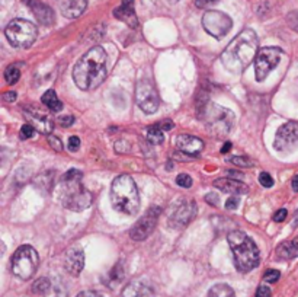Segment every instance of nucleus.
<instances>
[{
    "mask_svg": "<svg viewBox=\"0 0 298 297\" xmlns=\"http://www.w3.org/2000/svg\"><path fill=\"white\" fill-rule=\"evenodd\" d=\"M259 40L255 31L243 29L223 51L221 63L231 73H242L258 56Z\"/></svg>",
    "mask_w": 298,
    "mask_h": 297,
    "instance_id": "f257e3e1",
    "label": "nucleus"
},
{
    "mask_svg": "<svg viewBox=\"0 0 298 297\" xmlns=\"http://www.w3.org/2000/svg\"><path fill=\"white\" fill-rule=\"evenodd\" d=\"M106 78V53L102 47L91 48L74 66L73 79L79 89L93 91Z\"/></svg>",
    "mask_w": 298,
    "mask_h": 297,
    "instance_id": "f03ea898",
    "label": "nucleus"
},
{
    "mask_svg": "<svg viewBox=\"0 0 298 297\" xmlns=\"http://www.w3.org/2000/svg\"><path fill=\"white\" fill-rule=\"evenodd\" d=\"M83 174L77 169L67 171L60 179V201L72 211H82L92 205L93 196L85 188Z\"/></svg>",
    "mask_w": 298,
    "mask_h": 297,
    "instance_id": "7ed1b4c3",
    "label": "nucleus"
},
{
    "mask_svg": "<svg viewBox=\"0 0 298 297\" xmlns=\"http://www.w3.org/2000/svg\"><path fill=\"white\" fill-rule=\"evenodd\" d=\"M227 242L233 251L236 268L240 273H249L255 270L261 262V254L256 243L243 232L234 230L228 233Z\"/></svg>",
    "mask_w": 298,
    "mask_h": 297,
    "instance_id": "20e7f679",
    "label": "nucleus"
},
{
    "mask_svg": "<svg viewBox=\"0 0 298 297\" xmlns=\"http://www.w3.org/2000/svg\"><path fill=\"white\" fill-rule=\"evenodd\" d=\"M112 205L122 214L134 216L140 208V196L134 179L130 175H119L111 187Z\"/></svg>",
    "mask_w": 298,
    "mask_h": 297,
    "instance_id": "39448f33",
    "label": "nucleus"
},
{
    "mask_svg": "<svg viewBox=\"0 0 298 297\" xmlns=\"http://www.w3.org/2000/svg\"><path fill=\"white\" fill-rule=\"evenodd\" d=\"M199 118L204 121L208 131L217 137L225 136L233 124H234V114L223 106H218L215 103H205L199 111Z\"/></svg>",
    "mask_w": 298,
    "mask_h": 297,
    "instance_id": "423d86ee",
    "label": "nucleus"
},
{
    "mask_svg": "<svg viewBox=\"0 0 298 297\" xmlns=\"http://www.w3.org/2000/svg\"><path fill=\"white\" fill-rule=\"evenodd\" d=\"M10 265H12V273L18 278L29 280L31 277H34L39 265L38 252L29 245H23L15 251Z\"/></svg>",
    "mask_w": 298,
    "mask_h": 297,
    "instance_id": "0eeeda50",
    "label": "nucleus"
},
{
    "mask_svg": "<svg viewBox=\"0 0 298 297\" xmlns=\"http://www.w3.org/2000/svg\"><path fill=\"white\" fill-rule=\"evenodd\" d=\"M37 26L26 19H13L4 29L7 41L16 48H28L37 40Z\"/></svg>",
    "mask_w": 298,
    "mask_h": 297,
    "instance_id": "6e6552de",
    "label": "nucleus"
},
{
    "mask_svg": "<svg viewBox=\"0 0 298 297\" xmlns=\"http://www.w3.org/2000/svg\"><path fill=\"white\" fill-rule=\"evenodd\" d=\"M282 57V50L278 47L262 48L255 59V76L258 82H263L269 73L278 66Z\"/></svg>",
    "mask_w": 298,
    "mask_h": 297,
    "instance_id": "1a4fd4ad",
    "label": "nucleus"
},
{
    "mask_svg": "<svg viewBox=\"0 0 298 297\" xmlns=\"http://www.w3.org/2000/svg\"><path fill=\"white\" fill-rule=\"evenodd\" d=\"M202 26L209 35L220 40L230 32V29L233 26V20L228 15H225L223 12L208 10L202 16Z\"/></svg>",
    "mask_w": 298,
    "mask_h": 297,
    "instance_id": "9d476101",
    "label": "nucleus"
},
{
    "mask_svg": "<svg viewBox=\"0 0 298 297\" xmlns=\"http://www.w3.org/2000/svg\"><path fill=\"white\" fill-rule=\"evenodd\" d=\"M135 100L137 105L146 112V114H153L159 108V94L154 88V85L150 80H140L135 88Z\"/></svg>",
    "mask_w": 298,
    "mask_h": 297,
    "instance_id": "9b49d317",
    "label": "nucleus"
},
{
    "mask_svg": "<svg viewBox=\"0 0 298 297\" xmlns=\"http://www.w3.org/2000/svg\"><path fill=\"white\" fill-rule=\"evenodd\" d=\"M298 146V122L290 121L279 127L277 131L274 147L278 152H291Z\"/></svg>",
    "mask_w": 298,
    "mask_h": 297,
    "instance_id": "f8f14e48",
    "label": "nucleus"
},
{
    "mask_svg": "<svg viewBox=\"0 0 298 297\" xmlns=\"http://www.w3.org/2000/svg\"><path fill=\"white\" fill-rule=\"evenodd\" d=\"M159 216H160V208L159 207H151L131 229L130 232V236L134 239V240H144L147 239L151 232L154 230L156 224H157V220H159Z\"/></svg>",
    "mask_w": 298,
    "mask_h": 297,
    "instance_id": "ddd939ff",
    "label": "nucleus"
},
{
    "mask_svg": "<svg viewBox=\"0 0 298 297\" xmlns=\"http://www.w3.org/2000/svg\"><path fill=\"white\" fill-rule=\"evenodd\" d=\"M195 216H197V205H195V202L194 201H184L181 205H178V208L172 214L169 224L172 227H175V229H182Z\"/></svg>",
    "mask_w": 298,
    "mask_h": 297,
    "instance_id": "4468645a",
    "label": "nucleus"
},
{
    "mask_svg": "<svg viewBox=\"0 0 298 297\" xmlns=\"http://www.w3.org/2000/svg\"><path fill=\"white\" fill-rule=\"evenodd\" d=\"M23 115H25L28 124H31L37 131H39V133H42L45 136L51 134V131L54 128V122L47 114H44L41 111H34V109L26 108L23 111Z\"/></svg>",
    "mask_w": 298,
    "mask_h": 297,
    "instance_id": "2eb2a0df",
    "label": "nucleus"
},
{
    "mask_svg": "<svg viewBox=\"0 0 298 297\" xmlns=\"http://www.w3.org/2000/svg\"><path fill=\"white\" fill-rule=\"evenodd\" d=\"M64 268L73 277L80 276L85 268V252L80 246H73L67 251L64 258Z\"/></svg>",
    "mask_w": 298,
    "mask_h": 297,
    "instance_id": "dca6fc26",
    "label": "nucleus"
},
{
    "mask_svg": "<svg viewBox=\"0 0 298 297\" xmlns=\"http://www.w3.org/2000/svg\"><path fill=\"white\" fill-rule=\"evenodd\" d=\"M176 147L181 152L195 158L199 152L204 149V141L198 137H195V136H191V134H181L176 139Z\"/></svg>",
    "mask_w": 298,
    "mask_h": 297,
    "instance_id": "f3484780",
    "label": "nucleus"
},
{
    "mask_svg": "<svg viewBox=\"0 0 298 297\" xmlns=\"http://www.w3.org/2000/svg\"><path fill=\"white\" fill-rule=\"evenodd\" d=\"M113 16L131 28H135L138 25V19L134 10V0H121V4L113 10Z\"/></svg>",
    "mask_w": 298,
    "mask_h": 297,
    "instance_id": "a211bd4d",
    "label": "nucleus"
},
{
    "mask_svg": "<svg viewBox=\"0 0 298 297\" xmlns=\"http://www.w3.org/2000/svg\"><path fill=\"white\" fill-rule=\"evenodd\" d=\"M122 297H154V290L144 280H132L122 290Z\"/></svg>",
    "mask_w": 298,
    "mask_h": 297,
    "instance_id": "6ab92c4d",
    "label": "nucleus"
},
{
    "mask_svg": "<svg viewBox=\"0 0 298 297\" xmlns=\"http://www.w3.org/2000/svg\"><path fill=\"white\" fill-rule=\"evenodd\" d=\"M28 4H29V7H31V10H32V13H34V16L38 19L39 23L48 25V26L54 23L56 16H54V12H53V9H51L50 6H47V4H44L42 1H38V0H31Z\"/></svg>",
    "mask_w": 298,
    "mask_h": 297,
    "instance_id": "aec40b11",
    "label": "nucleus"
},
{
    "mask_svg": "<svg viewBox=\"0 0 298 297\" xmlns=\"http://www.w3.org/2000/svg\"><path fill=\"white\" fill-rule=\"evenodd\" d=\"M214 187L221 190L223 193H228L233 196H243L249 193L247 185H244L240 181L231 179V178H221V179H215L214 181Z\"/></svg>",
    "mask_w": 298,
    "mask_h": 297,
    "instance_id": "412c9836",
    "label": "nucleus"
},
{
    "mask_svg": "<svg viewBox=\"0 0 298 297\" xmlns=\"http://www.w3.org/2000/svg\"><path fill=\"white\" fill-rule=\"evenodd\" d=\"M61 13L69 19L79 18L88 7V0H58Z\"/></svg>",
    "mask_w": 298,
    "mask_h": 297,
    "instance_id": "4be33fe9",
    "label": "nucleus"
},
{
    "mask_svg": "<svg viewBox=\"0 0 298 297\" xmlns=\"http://www.w3.org/2000/svg\"><path fill=\"white\" fill-rule=\"evenodd\" d=\"M277 252H278V257L282 259H293L298 257V239H294L291 242H284Z\"/></svg>",
    "mask_w": 298,
    "mask_h": 297,
    "instance_id": "5701e85b",
    "label": "nucleus"
},
{
    "mask_svg": "<svg viewBox=\"0 0 298 297\" xmlns=\"http://www.w3.org/2000/svg\"><path fill=\"white\" fill-rule=\"evenodd\" d=\"M41 100H42V103H44L48 109H51L53 112H60V111L63 109V102L58 99L57 94H56L53 89L47 91V92L42 95Z\"/></svg>",
    "mask_w": 298,
    "mask_h": 297,
    "instance_id": "b1692460",
    "label": "nucleus"
},
{
    "mask_svg": "<svg viewBox=\"0 0 298 297\" xmlns=\"http://www.w3.org/2000/svg\"><path fill=\"white\" fill-rule=\"evenodd\" d=\"M147 139L151 144H162L165 141V133L159 124H153L147 128Z\"/></svg>",
    "mask_w": 298,
    "mask_h": 297,
    "instance_id": "393cba45",
    "label": "nucleus"
},
{
    "mask_svg": "<svg viewBox=\"0 0 298 297\" xmlns=\"http://www.w3.org/2000/svg\"><path fill=\"white\" fill-rule=\"evenodd\" d=\"M208 297H236L234 290L227 284H215L209 289Z\"/></svg>",
    "mask_w": 298,
    "mask_h": 297,
    "instance_id": "a878e982",
    "label": "nucleus"
},
{
    "mask_svg": "<svg viewBox=\"0 0 298 297\" xmlns=\"http://www.w3.org/2000/svg\"><path fill=\"white\" fill-rule=\"evenodd\" d=\"M44 297H67V290L60 280H51V286Z\"/></svg>",
    "mask_w": 298,
    "mask_h": 297,
    "instance_id": "bb28decb",
    "label": "nucleus"
},
{
    "mask_svg": "<svg viewBox=\"0 0 298 297\" xmlns=\"http://www.w3.org/2000/svg\"><path fill=\"white\" fill-rule=\"evenodd\" d=\"M19 79H20V70H19L18 66L13 64V66L6 67V70H4V80H6L7 85H15Z\"/></svg>",
    "mask_w": 298,
    "mask_h": 297,
    "instance_id": "cd10ccee",
    "label": "nucleus"
},
{
    "mask_svg": "<svg viewBox=\"0 0 298 297\" xmlns=\"http://www.w3.org/2000/svg\"><path fill=\"white\" fill-rule=\"evenodd\" d=\"M50 286H51V278L42 277V278H39V280H37V281L34 283L32 290H34V293H37V295H39V296H44V295L48 292Z\"/></svg>",
    "mask_w": 298,
    "mask_h": 297,
    "instance_id": "c85d7f7f",
    "label": "nucleus"
},
{
    "mask_svg": "<svg viewBox=\"0 0 298 297\" xmlns=\"http://www.w3.org/2000/svg\"><path fill=\"white\" fill-rule=\"evenodd\" d=\"M230 162L233 165L240 166V168H252V166H255V163L249 158H246V156H234V158L230 159Z\"/></svg>",
    "mask_w": 298,
    "mask_h": 297,
    "instance_id": "c756f323",
    "label": "nucleus"
},
{
    "mask_svg": "<svg viewBox=\"0 0 298 297\" xmlns=\"http://www.w3.org/2000/svg\"><path fill=\"white\" fill-rule=\"evenodd\" d=\"M34 134H35V128H34L31 124H23L22 128H20V133H19V136H20L22 140H26V139L34 137Z\"/></svg>",
    "mask_w": 298,
    "mask_h": 297,
    "instance_id": "7c9ffc66",
    "label": "nucleus"
},
{
    "mask_svg": "<svg viewBox=\"0 0 298 297\" xmlns=\"http://www.w3.org/2000/svg\"><path fill=\"white\" fill-rule=\"evenodd\" d=\"M176 184L182 188H191L192 187V178L186 174H181L176 178Z\"/></svg>",
    "mask_w": 298,
    "mask_h": 297,
    "instance_id": "2f4dec72",
    "label": "nucleus"
},
{
    "mask_svg": "<svg viewBox=\"0 0 298 297\" xmlns=\"http://www.w3.org/2000/svg\"><path fill=\"white\" fill-rule=\"evenodd\" d=\"M279 277H281V273H279V271H277V270H268V271L265 273V276H263V280H265L266 283H277V281L279 280Z\"/></svg>",
    "mask_w": 298,
    "mask_h": 297,
    "instance_id": "473e14b6",
    "label": "nucleus"
},
{
    "mask_svg": "<svg viewBox=\"0 0 298 297\" xmlns=\"http://www.w3.org/2000/svg\"><path fill=\"white\" fill-rule=\"evenodd\" d=\"M259 182H261L262 187H265V188H271V187L274 185V179H272V177H271L268 172H262V174L259 175Z\"/></svg>",
    "mask_w": 298,
    "mask_h": 297,
    "instance_id": "72a5a7b5",
    "label": "nucleus"
},
{
    "mask_svg": "<svg viewBox=\"0 0 298 297\" xmlns=\"http://www.w3.org/2000/svg\"><path fill=\"white\" fill-rule=\"evenodd\" d=\"M48 141H50V146H51V147H53L54 150L60 152V150L63 149L61 140H60L58 137H56V136H48Z\"/></svg>",
    "mask_w": 298,
    "mask_h": 297,
    "instance_id": "f704fd0d",
    "label": "nucleus"
},
{
    "mask_svg": "<svg viewBox=\"0 0 298 297\" xmlns=\"http://www.w3.org/2000/svg\"><path fill=\"white\" fill-rule=\"evenodd\" d=\"M239 204H240V198L237 196H233L225 201V208L227 210H236L239 207Z\"/></svg>",
    "mask_w": 298,
    "mask_h": 297,
    "instance_id": "c9c22d12",
    "label": "nucleus"
},
{
    "mask_svg": "<svg viewBox=\"0 0 298 297\" xmlns=\"http://www.w3.org/2000/svg\"><path fill=\"white\" fill-rule=\"evenodd\" d=\"M58 122H60L61 127H70V125L74 122V117H72V115H63V117L58 118Z\"/></svg>",
    "mask_w": 298,
    "mask_h": 297,
    "instance_id": "e433bc0d",
    "label": "nucleus"
},
{
    "mask_svg": "<svg viewBox=\"0 0 298 297\" xmlns=\"http://www.w3.org/2000/svg\"><path fill=\"white\" fill-rule=\"evenodd\" d=\"M79 146H80V139H79L77 136H72V137L69 139V149H70L72 152H76V150L79 149Z\"/></svg>",
    "mask_w": 298,
    "mask_h": 297,
    "instance_id": "4c0bfd02",
    "label": "nucleus"
},
{
    "mask_svg": "<svg viewBox=\"0 0 298 297\" xmlns=\"http://www.w3.org/2000/svg\"><path fill=\"white\" fill-rule=\"evenodd\" d=\"M287 216H288V211H287L285 208H281V210H278V211L275 213L274 221H275V223H281V221H284V220L287 218Z\"/></svg>",
    "mask_w": 298,
    "mask_h": 297,
    "instance_id": "58836bf2",
    "label": "nucleus"
},
{
    "mask_svg": "<svg viewBox=\"0 0 298 297\" xmlns=\"http://www.w3.org/2000/svg\"><path fill=\"white\" fill-rule=\"evenodd\" d=\"M256 297H271V290L266 286H261L256 293Z\"/></svg>",
    "mask_w": 298,
    "mask_h": 297,
    "instance_id": "ea45409f",
    "label": "nucleus"
},
{
    "mask_svg": "<svg viewBox=\"0 0 298 297\" xmlns=\"http://www.w3.org/2000/svg\"><path fill=\"white\" fill-rule=\"evenodd\" d=\"M159 125L162 127L163 131H168V130H172V128H173V122H172L170 119H165V121L159 122Z\"/></svg>",
    "mask_w": 298,
    "mask_h": 297,
    "instance_id": "a19ab883",
    "label": "nucleus"
},
{
    "mask_svg": "<svg viewBox=\"0 0 298 297\" xmlns=\"http://www.w3.org/2000/svg\"><path fill=\"white\" fill-rule=\"evenodd\" d=\"M77 297H102L99 295V293H96V292H92V290H86V292H82V293H79L77 295Z\"/></svg>",
    "mask_w": 298,
    "mask_h": 297,
    "instance_id": "79ce46f5",
    "label": "nucleus"
},
{
    "mask_svg": "<svg viewBox=\"0 0 298 297\" xmlns=\"http://www.w3.org/2000/svg\"><path fill=\"white\" fill-rule=\"evenodd\" d=\"M3 99H4V102H15L16 100V94L15 92H6L4 95H3Z\"/></svg>",
    "mask_w": 298,
    "mask_h": 297,
    "instance_id": "37998d69",
    "label": "nucleus"
},
{
    "mask_svg": "<svg viewBox=\"0 0 298 297\" xmlns=\"http://www.w3.org/2000/svg\"><path fill=\"white\" fill-rule=\"evenodd\" d=\"M205 199H206V202H209V204H212V205H217L218 196H217V194H208V196L205 197Z\"/></svg>",
    "mask_w": 298,
    "mask_h": 297,
    "instance_id": "c03bdc74",
    "label": "nucleus"
},
{
    "mask_svg": "<svg viewBox=\"0 0 298 297\" xmlns=\"http://www.w3.org/2000/svg\"><path fill=\"white\" fill-rule=\"evenodd\" d=\"M215 0H197V6H199V7H205V6H208V4H211V3H214Z\"/></svg>",
    "mask_w": 298,
    "mask_h": 297,
    "instance_id": "a18cd8bd",
    "label": "nucleus"
},
{
    "mask_svg": "<svg viewBox=\"0 0 298 297\" xmlns=\"http://www.w3.org/2000/svg\"><path fill=\"white\" fill-rule=\"evenodd\" d=\"M291 187H293V190H294L296 193H298V175H296V177L293 178V181H291Z\"/></svg>",
    "mask_w": 298,
    "mask_h": 297,
    "instance_id": "49530a36",
    "label": "nucleus"
},
{
    "mask_svg": "<svg viewBox=\"0 0 298 297\" xmlns=\"http://www.w3.org/2000/svg\"><path fill=\"white\" fill-rule=\"evenodd\" d=\"M230 149H231V143L227 141V143L221 147V153H227V152H230Z\"/></svg>",
    "mask_w": 298,
    "mask_h": 297,
    "instance_id": "de8ad7c7",
    "label": "nucleus"
},
{
    "mask_svg": "<svg viewBox=\"0 0 298 297\" xmlns=\"http://www.w3.org/2000/svg\"><path fill=\"white\" fill-rule=\"evenodd\" d=\"M294 224H296V226L298 224V210H297V213H296V223H294Z\"/></svg>",
    "mask_w": 298,
    "mask_h": 297,
    "instance_id": "09e8293b",
    "label": "nucleus"
},
{
    "mask_svg": "<svg viewBox=\"0 0 298 297\" xmlns=\"http://www.w3.org/2000/svg\"><path fill=\"white\" fill-rule=\"evenodd\" d=\"M172 3H176V1H179V0H170Z\"/></svg>",
    "mask_w": 298,
    "mask_h": 297,
    "instance_id": "8fccbe9b",
    "label": "nucleus"
}]
</instances>
